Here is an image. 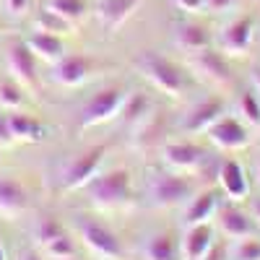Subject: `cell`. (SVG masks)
<instances>
[{"label":"cell","mask_w":260,"mask_h":260,"mask_svg":"<svg viewBox=\"0 0 260 260\" xmlns=\"http://www.w3.org/2000/svg\"><path fill=\"white\" fill-rule=\"evenodd\" d=\"M136 68L141 71V76L159 89L161 94H167L169 99H180L185 91V76L169 57L154 52V50H146L136 57Z\"/></svg>","instance_id":"obj_1"},{"label":"cell","mask_w":260,"mask_h":260,"mask_svg":"<svg viewBox=\"0 0 260 260\" xmlns=\"http://www.w3.org/2000/svg\"><path fill=\"white\" fill-rule=\"evenodd\" d=\"M86 192H89V201L96 208H125L133 203V182H130V175L125 169H112L104 172V175H96L89 185H86Z\"/></svg>","instance_id":"obj_2"},{"label":"cell","mask_w":260,"mask_h":260,"mask_svg":"<svg viewBox=\"0 0 260 260\" xmlns=\"http://www.w3.org/2000/svg\"><path fill=\"white\" fill-rule=\"evenodd\" d=\"M192 198V182L182 177L180 172L169 175V172H159L148 180V201L154 208H172L187 203Z\"/></svg>","instance_id":"obj_3"},{"label":"cell","mask_w":260,"mask_h":260,"mask_svg":"<svg viewBox=\"0 0 260 260\" xmlns=\"http://www.w3.org/2000/svg\"><path fill=\"white\" fill-rule=\"evenodd\" d=\"M127 91L120 86H110V89H102L94 99L86 102L83 112H81V127H94V125H104L115 120L122 107H125Z\"/></svg>","instance_id":"obj_4"},{"label":"cell","mask_w":260,"mask_h":260,"mask_svg":"<svg viewBox=\"0 0 260 260\" xmlns=\"http://www.w3.org/2000/svg\"><path fill=\"white\" fill-rule=\"evenodd\" d=\"M104 154H107L104 146H94L89 151H83V154H78L76 159H71L68 164H65L62 177H60L62 190L73 192V190H81V187L89 185L96 177V172H99V167L104 161Z\"/></svg>","instance_id":"obj_5"},{"label":"cell","mask_w":260,"mask_h":260,"mask_svg":"<svg viewBox=\"0 0 260 260\" xmlns=\"http://www.w3.org/2000/svg\"><path fill=\"white\" fill-rule=\"evenodd\" d=\"M78 232H81L83 245L89 247L96 257H102V260H120L122 257V242L117 240V234L112 229H107L104 224H99L96 219L81 216Z\"/></svg>","instance_id":"obj_6"},{"label":"cell","mask_w":260,"mask_h":260,"mask_svg":"<svg viewBox=\"0 0 260 260\" xmlns=\"http://www.w3.org/2000/svg\"><path fill=\"white\" fill-rule=\"evenodd\" d=\"M190 68L198 73L203 81L213 83V86H232V68H229V62L216 52L211 47L201 50V52H192L190 55Z\"/></svg>","instance_id":"obj_7"},{"label":"cell","mask_w":260,"mask_h":260,"mask_svg":"<svg viewBox=\"0 0 260 260\" xmlns=\"http://www.w3.org/2000/svg\"><path fill=\"white\" fill-rule=\"evenodd\" d=\"M252 37H255V26H252V18L242 16V18H234L221 29L219 34V47L224 55L232 57H242L250 52L252 47Z\"/></svg>","instance_id":"obj_8"},{"label":"cell","mask_w":260,"mask_h":260,"mask_svg":"<svg viewBox=\"0 0 260 260\" xmlns=\"http://www.w3.org/2000/svg\"><path fill=\"white\" fill-rule=\"evenodd\" d=\"M206 133H208L211 143L221 151H240L250 143V130L234 117H219Z\"/></svg>","instance_id":"obj_9"},{"label":"cell","mask_w":260,"mask_h":260,"mask_svg":"<svg viewBox=\"0 0 260 260\" xmlns=\"http://www.w3.org/2000/svg\"><path fill=\"white\" fill-rule=\"evenodd\" d=\"M161 159H164V164L169 169L180 172V175H187V172L201 169L206 154L198 146H192V143H167L161 148Z\"/></svg>","instance_id":"obj_10"},{"label":"cell","mask_w":260,"mask_h":260,"mask_svg":"<svg viewBox=\"0 0 260 260\" xmlns=\"http://www.w3.org/2000/svg\"><path fill=\"white\" fill-rule=\"evenodd\" d=\"M216 177H219V185L232 203H240V201L250 198V177L240 161H232V159L224 161L219 167V175Z\"/></svg>","instance_id":"obj_11"},{"label":"cell","mask_w":260,"mask_h":260,"mask_svg":"<svg viewBox=\"0 0 260 260\" xmlns=\"http://www.w3.org/2000/svg\"><path fill=\"white\" fill-rule=\"evenodd\" d=\"M8 71L21 86H37V57L26 47V42H16L8 47Z\"/></svg>","instance_id":"obj_12"},{"label":"cell","mask_w":260,"mask_h":260,"mask_svg":"<svg viewBox=\"0 0 260 260\" xmlns=\"http://www.w3.org/2000/svg\"><path fill=\"white\" fill-rule=\"evenodd\" d=\"M94 68V62L83 55H65L55 62V71H52V78L60 83V86H81L86 78H89Z\"/></svg>","instance_id":"obj_13"},{"label":"cell","mask_w":260,"mask_h":260,"mask_svg":"<svg viewBox=\"0 0 260 260\" xmlns=\"http://www.w3.org/2000/svg\"><path fill=\"white\" fill-rule=\"evenodd\" d=\"M221 115H224V102L219 96H208L206 102L195 104L192 110L185 115L182 127L187 130V133H203V130H208Z\"/></svg>","instance_id":"obj_14"},{"label":"cell","mask_w":260,"mask_h":260,"mask_svg":"<svg viewBox=\"0 0 260 260\" xmlns=\"http://www.w3.org/2000/svg\"><path fill=\"white\" fill-rule=\"evenodd\" d=\"M141 3L143 0H99L96 3V18L107 31H115L133 16V11Z\"/></svg>","instance_id":"obj_15"},{"label":"cell","mask_w":260,"mask_h":260,"mask_svg":"<svg viewBox=\"0 0 260 260\" xmlns=\"http://www.w3.org/2000/svg\"><path fill=\"white\" fill-rule=\"evenodd\" d=\"M219 226L229 240H245L255 234V219L237 206H224L219 211Z\"/></svg>","instance_id":"obj_16"},{"label":"cell","mask_w":260,"mask_h":260,"mask_svg":"<svg viewBox=\"0 0 260 260\" xmlns=\"http://www.w3.org/2000/svg\"><path fill=\"white\" fill-rule=\"evenodd\" d=\"M213 245V232L208 224H195L187 226L185 237H182V245H180V255L182 260H203L206 252Z\"/></svg>","instance_id":"obj_17"},{"label":"cell","mask_w":260,"mask_h":260,"mask_svg":"<svg viewBox=\"0 0 260 260\" xmlns=\"http://www.w3.org/2000/svg\"><path fill=\"white\" fill-rule=\"evenodd\" d=\"M175 45L192 55L211 47V34L206 26L195 24V21H180V24H175Z\"/></svg>","instance_id":"obj_18"},{"label":"cell","mask_w":260,"mask_h":260,"mask_svg":"<svg viewBox=\"0 0 260 260\" xmlns=\"http://www.w3.org/2000/svg\"><path fill=\"white\" fill-rule=\"evenodd\" d=\"M26 47L34 52V57L45 60V62H57L60 57H65V45L57 34H47V31H31L26 39Z\"/></svg>","instance_id":"obj_19"},{"label":"cell","mask_w":260,"mask_h":260,"mask_svg":"<svg viewBox=\"0 0 260 260\" xmlns=\"http://www.w3.org/2000/svg\"><path fill=\"white\" fill-rule=\"evenodd\" d=\"M219 208V201H216V192L213 190H203L198 195H192L187 201L185 208V226H195V224H208V219L216 213Z\"/></svg>","instance_id":"obj_20"},{"label":"cell","mask_w":260,"mask_h":260,"mask_svg":"<svg viewBox=\"0 0 260 260\" xmlns=\"http://www.w3.org/2000/svg\"><path fill=\"white\" fill-rule=\"evenodd\" d=\"M26 190L16 180H0V216L6 219H16L26 211Z\"/></svg>","instance_id":"obj_21"},{"label":"cell","mask_w":260,"mask_h":260,"mask_svg":"<svg viewBox=\"0 0 260 260\" xmlns=\"http://www.w3.org/2000/svg\"><path fill=\"white\" fill-rule=\"evenodd\" d=\"M8 122H11V136L13 141H24V143H34V141H42L45 136V127H42L39 120H34L31 115H24V112H11L8 115Z\"/></svg>","instance_id":"obj_22"},{"label":"cell","mask_w":260,"mask_h":260,"mask_svg":"<svg viewBox=\"0 0 260 260\" xmlns=\"http://www.w3.org/2000/svg\"><path fill=\"white\" fill-rule=\"evenodd\" d=\"M146 260H177V245L169 234H151L143 242Z\"/></svg>","instance_id":"obj_23"},{"label":"cell","mask_w":260,"mask_h":260,"mask_svg":"<svg viewBox=\"0 0 260 260\" xmlns=\"http://www.w3.org/2000/svg\"><path fill=\"white\" fill-rule=\"evenodd\" d=\"M45 8L76 26L78 21H83V16H86V0H47Z\"/></svg>","instance_id":"obj_24"},{"label":"cell","mask_w":260,"mask_h":260,"mask_svg":"<svg viewBox=\"0 0 260 260\" xmlns=\"http://www.w3.org/2000/svg\"><path fill=\"white\" fill-rule=\"evenodd\" d=\"M34 29H37V31H47V34H57V37H62V34H73V31H71L73 24L62 21L60 16H55V13L47 11V8H42V11L37 13V18H34Z\"/></svg>","instance_id":"obj_25"},{"label":"cell","mask_w":260,"mask_h":260,"mask_svg":"<svg viewBox=\"0 0 260 260\" xmlns=\"http://www.w3.org/2000/svg\"><path fill=\"white\" fill-rule=\"evenodd\" d=\"M60 234H65L62 224H60V221H55V219H50V216L39 219V221H37V226H34V240H37V245H39V247H47L52 240H57Z\"/></svg>","instance_id":"obj_26"},{"label":"cell","mask_w":260,"mask_h":260,"mask_svg":"<svg viewBox=\"0 0 260 260\" xmlns=\"http://www.w3.org/2000/svg\"><path fill=\"white\" fill-rule=\"evenodd\" d=\"M240 115H242V122H247L250 127L260 125V99L255 96V91L242 94V99H240Z\"/></svg>","instance_id":"obj_27"},{"label":"cell","mask_w":260,"mask_h":260,"mask_svg":"<svg viewBox=\"0 0 260 260\" xmlns=\"http://www.w3.org/2000/svg\"><path fill=\"white\" fill-rule=\"evenodd\" d=\"M232 260H260V240H252V237L237 240L232 250Z\"/></svg>","instance_id":"obj_28"},{"label":"cell","mask_w":260,"mask_h":260,"mask_svg":"<svg viewBox=\"0 0 260 260\" xmlns=\"http://www.w3.org/2000/svg\"><path fill=\"white\" fill-rule=\"evenodd\" d=\"M45 252L50 255V257H55V260H65V257H73L76 255V245H73V240L68 234H60L57 240H52L47 247H45Z\"/></svg>","instance_id":"obj_29"},{"label":"cell","mask_w":260,"mask_h":260,"mask_svg":"<svg viewBox=\"0 0 260 260\" xmlns=\"http://www.w3.org/2000/svg\"><path fill=\"white\" fill-rule=\"evenodd\" d=\"M0 104H3L6 110H11V112L24 104V94H21V89L16 83H8V81L0 83Z\"/></svg>","instance_id":"obj_30"},{"label":"cell","mask_w":260,"mask_h":260,"mask_svg":"<svg viewBox=\"0 0 260 260\" xmlns=\"http://www.w3.org/2000/svg\"><path fill=\"white\" fill-rule=\"evenodd\" d=\"M29 3L31 0H3V8L11 18H24L29 11Z\"/></svg>","instance_id":"obj_31"},{"label":"cell","mask_w":260,"mask_h":260,"mask_svg":"<svg viewBox=\"0 0 260 260\" xmlns=\"http://www.w3.org/2000/svg\"><path fill=\"white\" fill-rule=\"evenodd\" d=\"M240 0H203V13H224L232 11Z\"/></svg>","instance_id":"obj_32"},{"label":"cell","mask_w":260,"mask_h":260,"mask_svg":"<svg viewBox=\"0 0 260 260\" xmlns=\"http://www.w3.org/2000/svg\"><path fill=\"white\" fill-rule=\"evenodd\" d=\"M185 13H203V0H172Z\"/></svg>","instance_id":"obj_33"},{"label":"cell","mask_w":260,"mask_h":260,"mask_svg":"<svg viewBox=\"0 0 260 260\" xmlns=\"http://www.w3.org/2000/svg\"><path fill=\"white\" fill-rule=\"evenodd\" d=\"M13 143V136H11V122H8V115L0 112V146H8Z\"/></svg>","instance_id":"obj_34"},{"label":"cell","mask_w":260,"mask_h":260,"mask_svg":"<svg viewBox=\"0 0 260 260\" xmlns=\"http://www.w3.org/2000/svg\"><path fill=\"white\" fill-rule=\"evenodd\" d=\"M224 257H226V252H224L219 245H211V250L206 252V257H203V260H224Z\"/></svg>","instance_id":"obj_35"},{"label":"cell","mask_w":260,"mask_h":260,"mask_svg":"<svg viewBox=\"0 0 260 260\" xmlns=\"http://www.w3.org/2000/svg\"><path fill=\"white\" fill-rule=\"evenodd\" d=\"M252 86H255V96L260 99V68L252 71Z\"/></svg>","instance_id":"obj_36"},{"label":"cell","mask_w":260,"mask_h":260,"mask_svg":"<svg viewBox=\"0 0 260 260\" xmlns=\"http://www.w3.org/2000/svg\"><path fill=\"white\" fill-rule=\"evenodd\" d=\"M18 260H45V257H42L39 252H34V250H26V252H24V255H21Z\"/></svg>","instance_id":"obj_37"},{"label":"cell","mask_w":260,"mask_h":260,"mask_svg":"<svg viewBox=\"0 0 260 260\" xmlns=\"http://www.w3.org/2000/svg\"><path fill=\"white\" fill-rule=\"evenodd\" d=\"M252 219H255V224H260V201L252 203Z\"/></svg>","instance_id":"obj_38"},{"label":"cell","mask_w":260,"mask_h":260,"mask_svg":"<svg viewBox=\"0 0 260 260\" xmlns=\"http://www.w3.org/2000/svg\"><path fill=\"white\" fill-rule=\"evenodd\" d=\"M0 260H6V250H3V242H0Z\"/></svg>","instance_id":"obj_39"},{"label":"cell","mask_w":260,"mask_h":260,"mask_svg":"<svg viewBox=\"0 0 260 260\" xmlns=\"http://www.w3.org/2000/svg\"><path fill=\"white\" fill-rule=\"evenodd\" d=\"M255 177H257V185H260V164L255 167Z\"/></svg>","instance_id":"obj_40"},{"label":"cell","mask_w":260,"mask_h":260,"mask_svg":"<svg viewBox=\"0 0 260 260\" xmlns=\"http://www.w3.org/2000/svg\"><path fill=\"white\" fill-rule=\"evenodd\" d=\"M0 159H3V146H0Z\"/></svg>","instance_id":"obj_41"},{"label":"cell","mask_w":260,"mask_h":260,"mask_svg":"<svg viewBox=\"0 0 260 260\" xmlns=\"http://www.w3.org/2000/svg\"><path fill=\"white\" fill-rule=\"evenodd\" d=\"M65 260H73V257H65Z\"/></svg>","instance_id":"obj_42"}]
</instances>
